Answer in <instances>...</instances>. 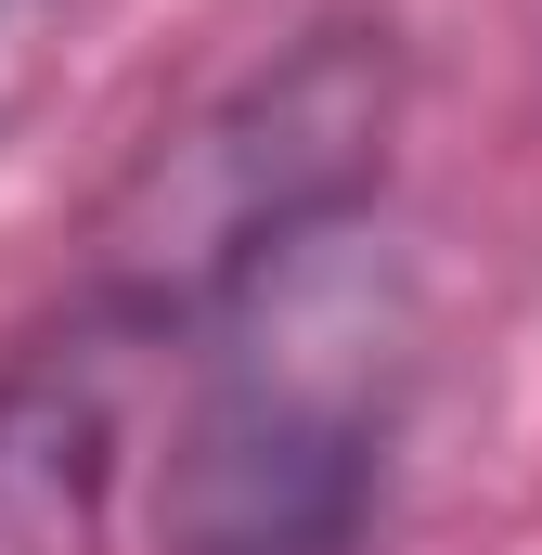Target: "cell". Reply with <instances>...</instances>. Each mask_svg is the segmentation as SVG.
I'll list each match as a JSON object with an SVG mask.
<instances>
[{"label":"cell","mask_w":542,"mask_h":555,"mask_svg":"<svg viewBox=\"0 0 542 555\" xmlns=\"http://www.w3.org/2000/svg\"><path fill=\"white\" fill-rule=\"evenodd\" d=\"M52 65H65V0H0V130L52 91Z\"/></svg>","instance_id":"4"},{"label":"cell","mask_w":542,"mask_h":555,"mask_svg":"<svg viewBox=\"0 0 542 555\" xmlns=\"http://www.w3.org/2000/svg\"><path fill=\"white\" fill-rule=\"evenodd\" d=\"M388 142H401V52H388V26H349V13L297 26L284 52L220 78L181 130H155L104 181L65 297L91 323H117L130 349L181 362L271 272H297L310 246L375 220Z\"/></svg>","instance_id":"1"},{"label":"cell","mask_w":542,"mask_h":555,"mask_svg":"<svg viewBox=\"0 0 542 555\" xmlns=\"http://www.w3.org/2000/svg\"><path fill=\"white\" fill-rule=\"evenodd\" d=\"M155 543L168 555H375L413 401V310L362 233L271 272L220 336L181 349Z\"/></svg>","instance_id":"2"},{"label":"cell","mask_w":542,"mask_h":555,"mask_svg":"<svg viewBox=\"0 0 542 555\" xmlns=\"http://www.w3.org/2000/svg\"><path fill=\"white\" fill-rule=\"evenodd\" d=\"M142 375H155V349L91 323L78 297L0 349V555H91L104 543Z\"/></svg>","instance_id":"3"}]
</instances>
